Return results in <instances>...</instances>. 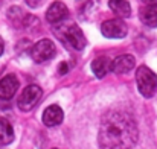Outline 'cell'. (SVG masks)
<instances>
[{"mask_svg":"<svg viewBox=\"0 0 157 149\" xmlns=\"http://www.w3.org/2000/svg\"><path fill=\"white\" fill-rule=\"evenodd\" d=\"M98 142L101 149H133L137 142L136 120L127 113H107L99 125Z\"/></svg>","mask_w":157,"mask_h":149,"instance_id":"obj_1","label":"cell"},{"mask_svg":"<svg viewBox=\"0 0 157 149\" xmlns=\"http://www.w3.org/2000/svg\"><path fill=\"white\" fill-rule=\"evenodd\" d=\"M136 82L142 96L153 98L157 91V75L147 65H140L136 70Z\"/></svg>","mask_w":157,"mask_h":149,"instance_id":"obj_2","label":"cell"},{"mask_svg":"<svg viewBox=\"0 0 157 149\" xmlns=\"http://www.w3.org/2000/svg\"><path fill=\"white\" fill-rule=\"evenodd\" d=\"M55 53H56V47H55L53 41L49 38H43L38 43H35L34 47L31 49V58L40 64V62H46V61L52 59Z\"/></svg>","mask_w":157,"mask_h":149,"instance_id":"obj_3","label":"cell"},{"mask_svg":"<svg viewBox=\"0 0 157 149\" xmlns=\"http://www.w3.org/2000/svg\"><path fill=\"white\" fill-rule=\"evenodd\" d=\"M41 95H43V91H41V88H40L38 85H35V84L28 85V87L21 91L20 98L17 100L18 108H20L21 111H31V110L40 102Z\"/></svg>","mask_w":157,"mask_h":149,"instance_id":"obj_4","label":"cell"},{"mask_svg":"<svg viewBox=\"0 0 157 149\" xmlns=\"http://www.w3.org/2000/svg\"><path fill=\"white\" fill-rule=\"evenodd\" d=\"M127 32H128V28L122 18L105 20L101 24V34L107 38H124Z\"/></svg>","mask_w":157,"mask_h":149,"instance_id":"obj_5","label":"cell"},{"mask_svg":"<svg viewBox=\"0 0 157 149\" xmlns=\"http://www.w3.org/2000/svg\"><path fill=\"white\" fill-rule=\"evenodd\" d=\"M63 38L70 47H73L75 50L84 49L86 44H87V40H86L82 31L76 24H70V26L64 28L63 29Z\"/></svg>","mask_w":157,"mask_h":149,"instance_id":"obj_6","label":"cell"},{"mask_svg":"<svg viewBox=\"0 0 157 149\" xmlns=\"http://www.w3.org/2000/svg\"><path fill=\"white\" fill-rule=\"evenodd\" d=\"M134 67H136V58L133 55H119L111 62V72L116 75L128 73Z\"/></svg>","mask_w":157,"mask_h":149,"instance_id":"obj_7","label":"cell"},{"mask_svg":"<svg viewBox=\"0 0 157 149\" xmlns=\"http://www.w3.org/2000/svg\"><path fill=\"white\" fill-rule=\"evenodd\" d=\"M67 17H69V9H67V6L63 2H53L52 5L49 6L48 12H46V18L52 24L64 21Z\"/></svg>","mask_w":157,"mask_h":149,"instance_id":"obj_8","label":"cell"},{"mask_svg":"<svg viewBox=\"0 0 157 149\" xmlns=\"http://www.w3.org/2000/svg\"><path fill=\"white\" fill-rule=\"evenodd\" d=\"M18 88V79L14 75H8L0 81V99L9 100L14 98Z\"/></svg>","mask_w":157,"mask_h":149,"instance_id":"obj_9","label":"cell"},{"mask_svg":"<svg viewBox=\"0 0 157 149\" xmlns=\"http://www.w3.org/2000/svg\"><path fill=\"white\" fill-rule=\"evenodd\" d=\"M63 119H64V113H63V110L58 105L48 106L44 110V113H43V123L46 126H51V128L58 126L63 122Z\"/></svg>","mask_w":157,"mask_h":149,"instance_id":"obj_10","label":"cell"},{"mask_svg":"<svg viewBox=\"0 0 157 149\" xmlns=\"http://www.w3.org/2000/svg\"><path fill=\"white\" fill-rule=\"evenodd\" d=\"M140 21L148 28H157V5H144L139 9Z\"/></svg>","mask_w":157,"mask_h":149,"instance_id":"obj_11","label":"cell"},{"mask_svg":"<svg viewBox=\"0 0 157 149\" xmlns=\"http://www.w3.org/2000/svg\"><path fill=\"white\" fill-rule=\"evenodd\" d=\"M111 59L108 56H98L92 61V72L98 78H104L108 72H111Z\"/></svg>","mask_w":157,"mask_h":149,"instance_id":"obj_12","label":"cell"},{"mask_svg":"<svg viewBox=\"0 0 157 149\" xmlns=\"http://www.w3.org/2000/svg\"><path fill=\"white\" fill-rule=\"evenodd\" d=\"M108 6L117 18H128L131 15V6L127 0H110Z\"/></svg>","mask_w":157,"mask_h":149,"instance_id":"obj_13","label":"cell"},{"mask_svg":"<svg viewBox=\"0 0 157 149\" xmlns=\"http://www.w3.org/2000/svg\"><path fill=\"white\" fill-rule=\"evenodd\" d=\"M12 140H14V128H12V125L6 119L0 117V146H6Z\"/></svg>","mask_w":157,"mask_h":149,"instance_id":"obj_14","label":"cell"},{"mask_svg":"<svg viewBox=\"0 0 157 149\" xmlns=\"http://www.w3.org/2000/svg\"><path fill=\"white\" fill-rule=\"evenodd\" d=\"M67 70H69L67 62H61V64H59V69H58V73H59V75H64V73H67Z\"/></svg>","mask_w":157,"mask_h":149,"instance_id":"obj_15","label":"cell"},{"mask_svg":"<svg viewBox=\"0 0 157 149\" xmlns=\"http://www.w3.org/2000/svg\"><path fill=\"white\" fill-rule=\"evenodd\" d=\"M3 52H5V41H3V38L0 37V56L3 55Z\"/></svg>","mask_w":157,"mask_h":149,"instance_id":"obj_16","label":"cell"},{"mask_svg":"<svg viewBox=\"0 0 157 149\" xmlns=\"http://www.w3.org/2000/svg\"><path fill=\"white\" fill-rule=\"evenodd\" d=\"M145 5H157V0H142Z\"/></svg>","mask_w":157,"mask_h":149,"instance_id":"obj_17","label":"cell"},{"mask_svg":"<svg viewBox=\"0 0 157 149\" xmlns=\"http://www.w3.org/2000/svg\"><path fill=\"white\" fill-rule=\"evenodd\" d=\"M55 149H56V148H55Z\"/></svg>","mask_w":157,"mask_h":149,"instance_id":"obj_18","label":"cell"}]
</instances>
